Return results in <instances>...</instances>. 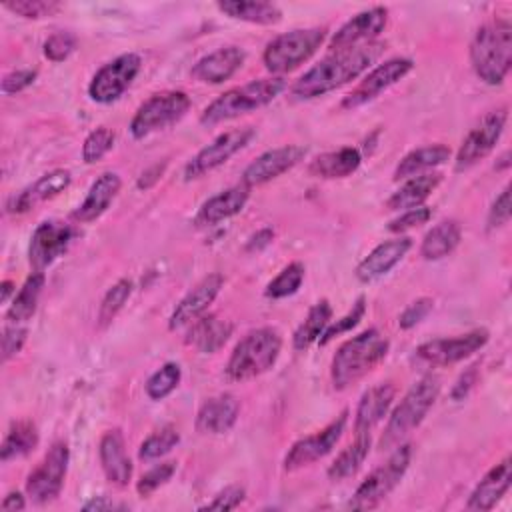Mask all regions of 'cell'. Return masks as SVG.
Returning <instances> with one entry per match:
<instances>
[{
	"label": "cell",
	"instance_id": "obj_1",
	"mask_svg": "<svg viewBox=\"0 0 512 512\" xmlns=\"http://www.w3.org/2000/svg\"><path fill=\"white\" fill-rule=\"evenodd\" d=\"M382 50L384 44L370 42L358 48L332 52L294 82L292 96L300 100H312L352 82L378 60Z\"/></svg>",
	"mask_w": 512,
	"mask_h": 512
},
{
	"label": "cell",
	"instance_id": "obj_2",
	"mask_svg": "<svg viewBox=\"0 0 512 512\" xmlns=\"http://www.w3.org/2000/svg\"><path fill=\"white\" fill-rule=\"evenodd\" d=\"M474 74L490 86L502 84L512 68V24L506 18L480 26L470 44Z\"/></svg>",
	"mask_w": 512,
	"mask_h": 512
},
{
	"label": "cell",
	"instance_id": "obj_3",
	"mask_svg": "<svg viewBox=\"0 0 512 512\" xmlns=\"http://www.w3.org/2000/svg\"><path fill=\"white\" fill-rule=\"evenodd\" d=\"M390 342L376 328H368L346 340L334 354L330 378L336 390H344L374 370L388 354Z\"/></svg>",
	"mask_w": 512,
	"mask_h": 512
},
{
	"label": "cell",
	"instance_id": "obj_4",
	"mask_svg": "<svg viewBox=\"0 0 512 512\" xmlns=\"http://www.w3.org/2000/svg\"><path fill=\"white\" fill-rule=\"evenodd\" d=\"M286 88V80L280 76L270 78H258L250 80L242 86L230 88L218 98H214L200 114V124L214 126L232 118H238L242 114H248L252 110H258L266 104H270L276 96H280Z\"/></svg>",
	"mask_w": 512,
	"mask_h": 512
},
{
	"label": "cell",
	"instance_id": "obj_5",
	"mask_svg": "<svg viewBox=\"0 0 512 512\" xmlns=\"http://www.w3.org/2000/svg\"><path fill=\"white\" fill-rule=\"evenodd\" d=\"M282 350V336L276 328L250 330L232 350L226 364V378L232 382L252 380L268 372Z\"/></svg>",
	"mask_w": 512,
	"mask_h": 512
},
{
	"label": "cell",
	"instance_id": "obj_6",
	"mask_svg": "<svg viewBox=\"0 0 512 512\" xmlns=\"http://www.w3.org/2000/svg\"><path fill=\"white\" fill-rule=\"evenodd\" d=\"M440 394V380L432 374L420 378L398 402V406L392 410L384 434L380 438L382 450H392L398 444L404 442V438L414 432L422 420L426 418L428 410L434 406L436 398Z\"/></svg>",
	"mask_w": 512,
	"mask_h": 512
},
{
	"label": "cell",
	"instance_id": "obj_7",
	"mask_svg": "<svg viewBox=\"0 0 512 512\" xmlns=\"http://www.w3.org/2000/svg\"><path fill=\"white\" fill-rule=\"evenodd\" d=\"M326 38L324 26L296 28L276 36L264 48L262 62L272 74H286L296 70L300 64L310 60Z\"/></svg>",
	"mask_w": 512,
	"mask_h": 512
},
{
	"label": "cell",
	"instance_id": "obj_8",
	"mask_svg": "<svg viewBox=\"0 0 512 512\" xmlns=\"http://www.w3.org/2000/svg\"><path fill=\"white\" fill-rule=\"evenodd\" d=\"M410 460H412V446L406 442L398 444L394 452L388 456V460L378 468H374L362 480V484L352 494V500L348 506L352 510H370L378 506L400 484V480L404 478L410 466Z\"/></svg>",
	"mask_w": 512,
	"mask_h": 512
},
{
	"label": "cell",
	"instance_id": "obj_9",
	"mask_svg": "<svg viewBox=\"0 0 512 512\" xmlns=\"http://www.w3.org/2000/svg\"><path fill=\"white\" fill-rule=\"evenodd\" d=\"M190 96L182 90H166L144 100L130 120V134L142 140L166 126L176 124L190 110Z\"/></svg>",
	"mask_w": 512,
	"mask_h": 512
},
{
	"label": "cell",
	"instance_id": "obj_10",
	"mask_svg": "<svg viewBox=\"0 0 512 512\" xmlns=\"http://www.w3.org/2000/svg\"><path fill=\"white\" fill-rule=\"evenodd\" d=\"M68 460H70V450L66 442H54L40 464L28 474L26 480V494L36 502V504H46L52 502L64 486L66 480V470H68Z\"/></svg>",
	"mask_w": 512,
	"mask_h": 512
},
{
	"label": "cell",
	"instance_id": "obj_11",
	"mask_svg": "<svg viewBox=\"0 0 512 512\" xmlns=\"http://www.w3.org/2000/svg\"><path fill=\"white\" fill-rule=\"evenodd\" d=\"M140 68H142V60L138 54L126 52L116 56L114 60L98 68V72L92 76L88 84V96L98 104L116 102L134 82Z\"/></svg>",
	"mask_w": 512,
	"mask_h": 512
},
{
	"label": "cell",
	"instance_id": "obj_12",
	"mask_svg": "<svg viewBox=\"0 0 512 512\" xmlns=\"http://www.w3.org/2000/svg\"><path fill=\"white\" fill-rule=\"evenodd\" d=\"M506 120H508V108H496L492 112H488L470 132L468 136L462 140L458 152H456V160H454V170L462 172L472 168L474 164H478L482 158H486L496 142L500 140L504 128H506Z\"/></svg>",
	"mask_w": 512,
	"mask_h": 512
},
{
	"label": "cell",
	"instance_id": "obj_13",
	"mask_svg": "<svg viewBox=\"0 0 512 512\" xmlns=\"http://www.w3.org/2000/svg\"><path fill=\"white\" fill-rule=\"evenodd\" d=\"M490 334L486 328H476L452 338H436L416 348V358L428 366H450L482 350Z\"/></svg>",
	"mask_w": 512,
	"mask_h": 512
},
{
	"label": "cell",
	"instance_id": "obj_14",
	"mask_svg": "<svg viewBox=\"0 0 512 512\" xmlns=\"http://www.w3.org/2000/svg\"><path fill=\"white\" fill-rule=\"evenodd\" d=\"M346 422H348V410H342L322 430L296 440L284 456V470L292 472V470L304 468V466L324 458L326 454H330L334 450V446L338 444V440L342 438V434L346 430Z\"/></svg>",
	"mask_w": 512,
	"mask_h": 512
},
{
	"label": "cell",
	"instance_id": "obj_15",
	"mask_svg": "<svg viewBox=\"0 0 512 512\" xmlns=\"http://www.w3.org/2000/svg\"><path fill=\"white\" fill-rule=\"evenodd\" d=\"M414 68V62L410 58H390L376 68H372L344 98L342 108L354 110L358 106L368 104L370 100L378 98L382 92H386L390 86L400 82L410 70Z\"/></svg>",
	"mask_w": 512,
	"mask_h": 512
},
{
	"label": "cell",
	"instance_id": "obj_16",
	"mask_svg": "<svg viewBox=\"0 0 512 512\" xmlns=\"http://www.w3.org/2000/svg\"><path fill=\"white\" fill-rule=\"evenodd\" d=\"M256 136L254 128H234L228 130L220 136H216L208 146H204L186 166H184V180H194L200 178L212 170H216L218 166H222L224 162H228V158H232L238 150H242L246 144H250V140Z\"/></svg>",
	"mask_w": 512,
	"mask_h": 512
},
{
	"label": "cell",
	"instance_id": "obj_17",
	"mask_svg": "<svg viewBox=\"0 0 512 512\" xmlns=\"http://www.w3.org/2000/svg\"><path fill=\"white\" fill-rule=\"evenodd\" d=\"M74 228L64 222L46 220L40 222L30 238L28 246V262L36 272H42L50 264H54L70 246L74 238Z\"/></svg>",
	"mask_w": 512,
	"mask_h": 512
},
{
	"label": "cell",
	"instance_id": "obj_18",
	"mask_svg": "<svg viewBox=\"0 0 512 512\" xmlns=\"http://www.w3.org/2000/svg\"><path fill=\"white\" fill-rule=\"evenodd\" d=\"M386 22H388V10L384 6L362 10L336 30V34L330 38L328 48L332 52H340V50H350V48L370 44L386 28Z\"/></svg>",
	"mask_w": 512,
	"mask_h": 512
},
{
	"label": "cell",
	"instance_id": "obj_19",
	"mask_svg": "<svg viewBox=\"0 0 512 512\" xmlns=\"http://www.w3.org/2000/svg\"><path fill=\"white\" fill-rule=\"evenodd\" d=\"M306 152H308V148L300 146V144H288V146L272 148V150L260 154L258 158H254L246 166V170L242 172V184L246 188L262 186V184L282 176L290 168H294L300 160H304Z\"/></svg>",
	"mask_w": 512,
	"mask_h": 512
},
{
	"label": "cell",
	"instance_id": "obj_20",
	"mask_svg": "<svg viewBox=\"0 0 512 512\" xmlns=\"http://www.w3.org/2000/svg\"><path fill=\"white\" fill-rule=\"evenodd\" d=\"M224 286V276L220 272H212L206 278H202L172 310L168 328L178 330L182 326H190L194 320L204 316L208 306L216 300Z\"/></svg>",
	"mask_w": 512,
	"mask_h": 512
},
{
	"label": "cell",
	"instance_id": "obj_21",
	"mask_svg": "<svg viewBox=\"0 0 512 512\" xmlns=\"http://www.w3.org/2000/svg\"><path fill=\"white\" fill-rule=\"evenodd\" d=\"M70 182H72V176L68 170H64V168L50 170V172L42 174L38 180H34L30 186H26L22 192L14 194L8 200L6 210L10 214H24V212L32 210L34 206L64 192L70 186Z\"/></svg>",
	"mask_w": 512,
	"mask_h": 512
},
{
	"label": "cell",
	"instance_id": "obj_22",
	"mask_svg": "<svg viewBox=\"0 0 512 512\" xmlns=\"http://www.w3.org/2000/svg\"><path fill=\"white\" fill-rule=\"evenodd\" d=\"M410 248H412V238H408V236H398V238L378 244L356 266V270H354L356 278L362 284H370V282L382 278L408 254Z\"/></svg>",
	"mask_w": 512,
	"mask_h": 512
},
{
	"label": "cell",
	"instance_id": "obj_23",
	"mask_svg": "<svg viewBox=\"0 0 512 512\" xmlns=\"http://www.w3.org/2000/svg\"><path fill=\"white\" fill-rule=\"evenodd\" d=\"M246 52L238 46H222L202 56L190 70L192 78L204 84H222L230 80L244 64Z\"/></svg>",
	"mask_w": 512,
	"mask_h": 512
},
{
	"label": "cell",
	"instance_id": "obj_24",
	"mask_svg": "<svg viewBox=\"0 0 512 512\" xmlns=\"http://www.w3.org/2000/svg\"><path fill=\"white\" fill-rule=\"evenodd\" d=\"M396 396V388L392 382H382L368 388L354 412V434H372V430L384 420Z\"/></svg>",
	"mask_w": 512,
	"mask_h": 512
},
{
	"label": "cell",
	"instance_id": "obj_25",
	"mask_svg": "<svg viewBox=\"0 0 512 512\" xmlns=\"http://www.w3.org/2000/svg\"><path fill=\"white\" fill-rule=\"evenodd\" d=\"M98 458L104 476L116 486H126L132 478V462L126 452V442L120 428L106 430L98 444Z\"/></svg>",
	"mask_w": 512,
	"mask_h": 512
},
{
	"label": "cell",
	"instance_id": "obj_26",
	"mask_svg": "<svg viewBox=\"0 0 512 512\" xmlns=\"http://www.w3.org/2000/svg\"><path fill=\"white\" fill-rule=\"evenodd\" d=\"M510 482H512V464H510V456H506L502 462L492 466L484 474V478L476 484V488L468 496L466 508L478 510V512L492 510L500 502V498L508 492Z\"/></svg>",
	"mask_w": 512,
	"mask_h": 512
},
{
	"label": "cell",
	"instance_id": "obj_27",
	"mask_svg": "<svg viewBox=\"0 0 512 512\" xmlns=\"http://www.w3.org/2000/svg\"><path fill=\"white\" fill-rule=\"evenodd\" d=\"M248 198H250V188H246L244 184L230 186V188L214 194L212 198H208L198 208V212L194 216V224L198 228H206V226L224 222V220L236 216L246 206Z\"/></svg>",
	"mask_w": 512,
	"mask_h": 512
},
{
	"label": "cell",
	"instance_id": "obj_28",
	"mask_svg": "<svg viewBox=\"0 0 512 512\" xmlns=\"http://www.w3.org/2000/svg\"><path fill=\"white\" fill-rule=\"evenodd\" d=\"M240 404L236 396L224 392L208 398L196 414V430L200 434H226L238 420Z\"/></svg>",
	"mask_w": 512,
	"mask_h": 512
},
{
	"label": "cell",
	"instance_id": "obj_29",
	"mask_svg": "<svg viewBox=\"0 0 512 512\" xmlns=\"http://www.w3.org/2000/svg\"><path fill=\"white\" fill-rule=\"evenodd\" d=\"M120 186H122V180L116 172L100 174L88 188L86 198L72 212V218L76 222H92V220L100 218L110 208L114 198L118 196Z\"/></svg>",
	"mask_w": 512,
	"mask_h": 512
},
{
	"label": "cell",
	"instance_id": "obj_30",
	"mask_svg": "<svg viewBox=\"0 0 512 512\" xmlns=\"http://www.w3.org/2000/svg\"><path fill=\"white\" fill-rule=\"evenodd\" d=\"M234 324L230 320L220 318L218 314H208L200 316L194 320L186 332V344L196 348L202 354H212L218 352L228 338L232 336Z\"/></svg>",
	"mask_w": 512,
	"mask_h": 512
},
{
	"label": "cell",
	"instance_id": "obj_31",
	"mask_svg": "<svg viewBox=\"0 0 512 512\" xmlns=\"http://www.w3.org/2000/svg\"><path fill=\"white\" fill-rule=\"evenodd\" d=\"M362 162V154L358 148L352 146H344L332 152H324L320 156H316L310 166L308 172L316 178H324V180H334V178H346L350 174H354L358 170Z\"/></svg>",
	"mask_w": 512,
	"mask_h": 512
},
{
	"label": "cell",
	"instance_id": "obj_32",
	"mask_svg": "<svg viewBox=\"0 0 512 512\" xmlns=\"http://www.w3.org/2000/svg\"><path fill=\"white\" fill-rule=\"evenodd\" d=\"M216 8L232 20L258 26H272L282 20V10L274 2L264 0H224Z\"/></svg>",
	"mask_w": 512,
	"mask_h": 512
},
{
	"label": "cell",
	"instance_id": "obj_33",
	"mask_svg": "<svg viewBox=\"0 0 512 512\" xmlns=\"http://www.w3.org/2000/svg\"><path fill=\"white\" fill-rule=\"evenodd\" d=\"M442 182V174L438 172H426L412 178H406V182L386 200L388 210H408L416 206H424L426 198L438 188Z\"/></svg>",
	"mask_w": 512,
	"mask_h": 512
},
{
	"label": "cell",
	"instance_id": "obj_34",
	"mask_svg": "<svg viewBox=\"0 0 512 512\" xmlns=\"http://www.w3.org/2000/svg\"><path fill=\"white\" fill-rule=\"evenodd\" d=\"M462 238V228L456 220H442L432 226L420 244V256L424 260H440L456 250Z\"/></svg>",
	"mask_w": 512,
	"mask_h": 512
},
{
	"label": "cell",
	"instance_id": "obj_35",
	"mask_svg": "<svg viewBox=\"0 0 512 512\" xmlns=\"http://www.w3.org/2000/svg\"><path fill=\"white\" fill-rule=\"evenodd\" d=\"M450 158V148L444 144H432L422 146L412 152H408L394 170V180H404L422 174L424 170H432L440 164H444Z\"/></svg>",
	"mask_w": 512,
	"mask_h": 512
},
{
	"label": "cell",
	"instance_id": "obj_36",
	"mask_svg": "<svg viewBox=\"0 0 512 512\" xmlns=\"http://www.w3.org/2000/svg\"><path fill=\"white\" fill-rule=\"evenodd\" d=\"M42 288H44V272H36L34 270L24 280L22 288L14 294L12 304H10L8 312H6V320L14 322V324H26L34 316V312H36Z\"/></svg>",
	"mask_w": 512,
	"mask_h": 512
},
{
	"label": "cell",
	"instance_id": "obj_37",
	"mask_svg": "<svg viewBox=\"0 0 512 512\" xmlns=\"http://www.w3.org/2000/svg\"><path fill=\"white\" fill-rule=\"evenodd\" d=\"M372 444V434H362L356 436L352 444H348L330 464L328 468V478L332 482H342L358 472V468L364 464Z\"/></svg>",
	"mask_w": 512,
	"mask_h": 512
},
{
	"label": "cell",
	"instance_id": "obj_38",
	"mask_svg": "<svg viewBox=\"0 0 512 512\" xmlns=\"http://www.w3.org/2000/svg\"><path fill=\"white\" fill-rule=\"evenodd\" d=\"M332 322V306L328 300H318L306 314L304 322L296 328L292 336L294 350H306L310 344L318 342L328 324Z\"/></svg>",
	"mask_w": 512,
	"mask_h": 512
},
{
	"label": "cell",
	"instance_id": "obj_39",
	"mask_svg": "<svg viewBox=\"0 0 512 512\" xmlns=\"http://www.w3.org/2000/svg\"><path fill=\"white\" fill-rule=\"evenodd\" d=\"M38 430L30 420H16L10 424L2 448H0V458L2 462H10L14 458H22L30 454L38 446Z\"/></svg>",
	"mask_w": 512,
	"mask_h": 512
},
{
	"label": "cell",
	"instance_id": "obj_40",
	"mask_svg": "<svg viewBox=\"0 0 512 512\" xmlns=\"http://www.w3.org/2000/svg\"><path fill=\"white\" fill-rule=\"evenodd\" d=\"M304 264L302 262H290L286 268H282L278 272L276 278H272L266 286V296L272 300H280V298H288L294 292H298L302 280H304Z\"/></svg>",
	"mask_w": 512,
	"mask_h": 512
},
{
	"label": "cell",
	"instance_id": "obj_41",
	"mask_svg": "<svg viewBox=\"0 0 512 512\" xmlns=\"http://www.w3.org/2000/svg\"><path fill=\"white\" fill-rule=\"evenodd\" d=\"M130 294H132V282L128 278H122L108 288V292L102 298L100 310H98V326L100 328H106L118 316V312L128 302Z\"/></svg>",
	"mask_w": 512,
	"mask_h": 512
},
{
	"label": "cell",
	"instance_id": "obj_42",
	"mask_svg": "<svg viewBox=\"0 0 512 512\" xmlns=\"http://www.w3.org/2000/svg\"><path fill=\"white\" fill-rule=\"evenodd\" d=\"M182 378V370L176 362H166L162 364L148 380H146V394L150 400H164L166 396H170L176 386L180 384Z\"/></svg>",
	"mask_w": 512,
	"mask_h": 512
},
{
	"label": "cell",
	"instance_id": "obj_43",
	"mask_svg": "<svg viewBox=\"0 0 512 512\" xmlns=\"http://www.w3.org/2000/svg\"><path fill=\"white\" fill-rule=\"evenodd\" d=\"M180 442V434L174 426H162L154 434H150L138 448V458L148 462L166 456Z\"/></svg>",
	"mask_w": 512,
	"mask_h": 512
},
{
	"label": "cell",
	"instance_id": "obj_44",
	"mask_svg": "<svg viewBox=\"0 0 512 512\" xmlns=\"http://www.w3.org/2000/svg\"><path fill=\"white\" fill-rule=\"evenodd\" d=\"M114 140H116V134L106 126L92 130L82 144V160L86 164L100 162L114 148Z\"/></svg>",
	"mask_w": 512,
	"mask_h": 512
},
{
	"label": "cell",
	"instance_id": "obj_45",
	"mask_svg": "<svg viewBox=\"0 0 512 512\" xmlns=\"http://www.w3.org/2000/svg\"><path fill=\"white\" fill-rule=\"evenodd\" d=\"M4 8L26 20H40L54 16L62 8V4L56 0H14L4 2Z\"/></svg>",
	"mask_w": 512,
	"mask_h": 512
},
{
	"label": "cell",
	"instance_id": "obj_46",
	"mask_svg": "<svg viewBox=\"0 0 512 512\" xmlns=\"http://www.w3.org/2000/svg\"><path fill=\"white\" fill-rule=\"evenodd\" d=\"M364 312H366V300H364V296H358V300L352 304V308H350L342 318H338L336 322H330V324H328V328L324 330V334H322L320 340H318L320 346L328 344L330 340H334L336 336H340V334H344V332H350V330L362 320Z\"/></svg>",
	"mask_w": 512,
	"mask_h": 512
},
{
	"label": "cell",
	"instance_id": "obj_47",
	"mask_svg": "<svg viewBox=\"0 0 512 512\" xmlns=\"http://www.w3.org/2000/svg\"><path fill=\"white\" fill-rule=\"evenodd\" d=\"M174 472H176V462H172V460L156 464L154 468H150L148 472H144V474L140 476V480L136 482V492H138L140 496H144V498L150 496L154 490H158L160 486H164V484L172 478Z\"/></svg>",
	"mask_w": 512,
	"mask_h": 512
},
{
	"label": "cell",
	"instance_id": "obj_48",
	"mask_svg": "<svg viewBox=\"0 0 512 512\" xmlns=\"http://www.w3.org/2000/svg\"><path fill=\"white\" fill-rule=\"evenodd\" d=\"M76 36L72 32H66V30H60V32H54L50 34L46 40H44V56L50 60V62H62L66 60L74 50H76Z\"/></svg>",
	"mask_w": 512,
	"mask_h": 512
},
{
	"label": "cell",
	"instance_id": "obj_49",
	"mask_svg": "<svg viewBox=\"0 0 512 512\" xmlns=\"http://www.w3.org/2000/svg\"><path fill=\"white\" fill-rule=\"evenodd\" d=\"M432 218V210L428 206H416V208H408L402 210L400 216H396L394 220L388 222V230L394 234H402L406 230H412L416 226L426 224Z\"/></svg>",
	"mask_w": 512,
	"mask_h": 512
},
{
	"label": "cell",
	"instance_id": "obj_50",
	"mask_svg": "<svg viewBox=\"0 0 512 512\" xmlns=\"http://www.w3.org/2000/svg\"><path fill=\"white\" fill-rule=\"evenodd\" d=\"M26 336H28V328L24 324H14V322L6 324L4 334H2V360L4 362L22 350Z\"/></svg>",
	"mask_w": 512,
	"mask_h": 512
},
{
	"label": "cell",
	"instance_id": "obj_51",
	"mask_svg": "<svg viewBox=\"0 0 512 512\" xmlns=\"http://www.w3.org/2000/svg\"><path fill=\"white\" fill-rule=\"evenodd\" d=\"M432 306H434V300L428 298V296H422L418 300H414L412 304L406 306V310L400 314L398 318V326L402 330H410L414 328L416 324H420L430 312H432Z\"/></svg>",
	"mask_w": 512,
	"mask_h": 512
},
{
	"label": "cell",
	"instance_id": "obj_52",
	"mask_svg": "<svg viewBox=\"0 0 512 512\" xmlns=\"http://www.w3.org/2000/svg\"><path fill=\"white\" fill-rule=\"evenodd\" d=\"M512 214V204H510V186H504V190L494 198L490 210H488V228H500L504 224H508Z\"/></svg>",
	"mask_w": 512,
	"mask_h": 512
},
{
	"label": "cell",
	"instance_id": "obj_53",
	"mask_svg": "<svg viewBox=\"0 0 512 512\" xmlns=\"http://www.w3.org/2000/svg\"><path fill=\"white\" fill-rule=\"evenodd\" d=\"M246 492L242 486H226L210 502L200 506V510H234L242 504Z\"/></svg>",
	"mask_w": 512,
	"mask_h": 512
},
{
	"label": "cell",
	"instance_id": "obj_54",
	"mask_svg": "<svg viewBox=\"0 0 512 512\" xmlns=\"http://www.w3.org/2000/svg\"><path fill=\"white\" fill-rule=\"evenodd\" d=\"M38 72L36 70H30V68H24V70H14L10 74H6L2 78V92L4 94H16V92H22L24 88H28L30 84H34Z\"/></svg>",
	"mask_w": 512,
	"mask_h": 512
},
{
	"label": "cell",
	"instance_id": "obj_55",
	"mask_svg": "<svg viewBox=\"0 0 512 512\" xmlns=\"http://www.w3.org/2000/svg\"><path fill=\"white\" fill-rule=\"evenodd\" d=\"M476 376H478L476 366H470L466 372H462L460 378L456 380V384L452 386V392H450L452 400H464L468 396V392L472 390V386L476 382Z\"/></svg>",
	"mask_w": 512,
	"mask_h": 512
},
{
	"label": "cell",
	"instance_id": "obj_56",
	"mask_svg": "<svg viewBox=\"0 0 512 512\" xmlns=\"http://www.w3.org/2000/svg\"><path fill=\"white\" fill-rule=\"evenodd\" d=\"M164 170H166V162H162V164H154V166L146 168V170L140 174V178H138L136 186H138L140 190H146V188L154 186V184L162 178Z\"/></svg>",
	"mask_w": 512,
	"mask_h": 512
},
{
	"label": "cell",
	"instance_id": "obj_57",
	"mask_svg": "<svg viewBox=\"0 0 512 512\" xmlns=\"http://www.w3.org/2000/svg\"><path fill=\"white\" fill-rule=\"evenodd\" d=\"M274 238V230L270 228H264V230H258L254 236H250V240L246 242V250L248 252H258L262 248H266Z\"/></svg>",
	"mask_w": 512,
	"mask_h": 512
},
{
	"label": "cell",
	"instance_id": "obj_58",
	"mask_svg": "<svg viewBox=\"0 0 512 512\" xmlns=\"http://www.w3.org/2000/svg\"><path fill=\"white\" fill-rule=\"evenodd\" d=\"M0 508H2V510H6V512L24 510V508H26V500H24V496H22L20 492H10V494H6V496H4V500H2Z\"/></svg>",
	"mask_w": 512,
	"mask_h": 512
},
{
	"label": "cell",
	"instance_id": "obj_59",
	"mask_svg": "<svg viewBox=\"0 0 512 512\" xmlns=\"http://www.w3.org/2000/svg\"><path fill=\"white\" fill-rule=\"evenodd\" d=\"M110 508H114V504H112L110 500H106L104 496H96V498L88 500V502L82 506V510H96V512H100V510H110Z\"/></svg>",
	"mask_w": 512,
	"mask_h": 512
},
{
	"label": "cell",
	"instance_id": "obj_60",
	"mask_svg": "<svg viewBox=\"0 0 512 512\" xmlns=\"http://www.w3.org/2000/svg\"><path fill=\"white\" fill-rule=\"evenodd\" d=\"M10 294H16V284H14L12 280H4V282L0 284V300H2V302H8Z\"/></svg>",
	"mask_w": 512,
	"mask_h": 512
},
{
	"label": "cell",
	"instance_id": "obj_61",
	"mask_svg": "<svg viewBox=\"0 0 512 512\" xmlns=\"http://www.w3.org/2000/svg\"><path fill=\"white\" fill-rule=\"evenodd\" d=\"M510 166V152H504L500 158H498V162H496V170H504V168H508Z\"/></svg>",
	"mask_w": 512,
	"mask_h": 512
}]
</instances>
